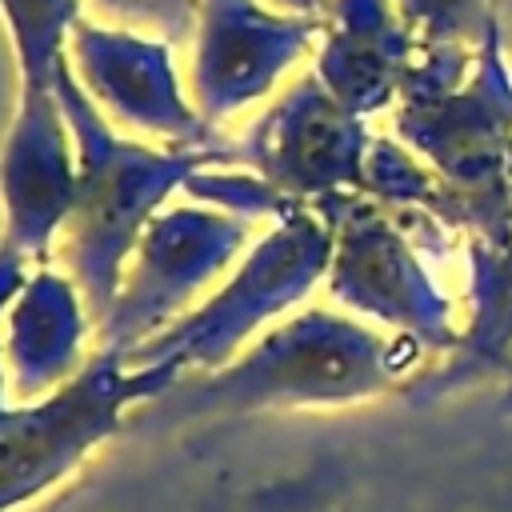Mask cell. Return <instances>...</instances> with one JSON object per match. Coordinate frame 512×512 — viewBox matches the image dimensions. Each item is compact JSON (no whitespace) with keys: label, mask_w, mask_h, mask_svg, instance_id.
Wrapping results in <instances>:
<instances>
[{"label":"cell","mask_w":512,"mask_h":512,"mask_svg":"<svg viewBox=\"0 0 512 512\" xmlns=\"http://www.w3.org/2000/svg\"><path fill=\"white\" fill-rule=\"evenodd\" d=\"M52 92L76 140V200L56 240L52 264L72 276V284L84 292L92 320L100 324L148 220L168 208L176 192H184L192 172L208 164H236V148H156L120 136L80 88L68 56H60L52 72Z\"/></svg>","instance_id":"1"},{"label":"cell","mask_w":512,"mask_h":512,"mask_svg":"<svg viewBox=\"0 0 512 512\" xmlns=\"http://www.w3.org/2000/svg\"><path fill=\"white\" fill-rule=\"evenodd\" d=\"M380 380V344L348 320L304 312L252 340L228 364L176 380L136 416L148 428L228 420L268 408L336 404L372 392Z\"/></svg>","instance_id":"2"},{"label":"cell","mask_w":512,"mask_h":512,"mask_svg":"<svg viewBox=\"0 0 512 512\" xmlns=\"http://www.w3.org/2000/svg\"><path fill=\"white\" fill-rule=\"evenodd\" d=\"M324 260V224L292 204L284 216L272 220L264 236L248 244L232 272L188 316H180L172 328H164L124 360L140 368H164L176 380L220 368L240 356L272 316L292 308L316 284Z\"/></svg>","instance_id":"3"},{"label":"cell","mask_w":512,"mask_h":512,"mask_svg":"<svg viewBox=\"0 0 512 512\" xmlns=\"http://www.w3.org/2000/svg\"><path fill=\"white\" fill-rule=\"evenodd\" d=\"M172 384L176 376L164 368H140L120 352L96 348L64 388L8 404L0 416V512H20L48 496Z\"/></svg>","instance_id":"4"},{"label":"cell","mask_w":512,"mask_h":512,"mask_svg":"<svg viewBox=\"0 0 512 512\" xmlns=\"http://www.w3.org/2000/svg\"><path fill=\"white\" fill-rule=\"evenodd\" d=\"M252 224L216 204H168L140 232L116 296L96 324V348L132 356L188 316L248 252Z\"/></svg>","instance_id":"5"},{"label":"cell","mask_w":512,"mask_h":512,"mask_svg":"<svg viewBox=\"0 0 512 512\" xmlns=\"http://www.w3.org/2000/svg\"><path fill=\"white\" fill-rule=\"evenodd\" d=\"M68 52L80 88L112 124L164 140L168 148L220 144L212 124L180 88L168 40L76 20L68 32Z\"/></svg>","instance_id":"6"},{"label":"cell","mask_w":512,"mask_h":512,"mask_svg":"<svg viewBox=\"0 0 512 512\" xmlns=\"http://www.w3.org/2000/svg\"><path fill=\"white\" fill-rule=\"evenodd\" d=\"M76 200V140L52 84H20V104L0 144L4 244L28 264H48Z\"/></svg>","instance_id":"7"},{"label":"cell","mask_w":512,"mask_h":512,"mask_svg":"<svg viewBox=\"0 0 512 512\" xmlns=\"http://www.w3.org/2000/svg\"><path fill=\"white\" fill-rule=\"evenodd\" d=\"M324 28L320 16H276L256 0H200L192 104L208 124L260 100Z\"/></svg>","instance_id":"8"},{"label":"cell","mask_w":512,"mask_h":512,"mask_svg":"<svg viewBox=\"0 0 512 512\" xmlns=\"http://www.w3.org/2000/svg\"><path fill=\"white\" fill-rule=\"evenodd\" d=\"M360 148L364 132L356 112H348L312 72L256 120V128L236 148V160H244L260 180L296 204L356 180Z\"/></svg>","instance_id":"9"},{"label":"cell","mask_w":512,"mask_h":512,"mask_svg":"<svg viewBox=\"0 0 512 512\" xmlns=\"http://www.w3.org/2000/svg\"><path fill=\"white\" fill-rule=\"evenodd\" d=\"M88 336L96 344V320L72 276L52 260L32 264L0 324L12 404H28L64 388L92 360L84 352Z\"/></svg>","instance_id":"10"},{"label":"cell","mask_w":512,"mask_h":512,"mask_svg":"<svg viewBox=\"0 0 512 512\" xmlns=\"http://www.w3.org/2000/svg\"><path fill=\"white\" fill-rule=\"evenodd\" d=\"M332 16L316 76L348 112H368L384 104L396 84L404 32L392 24L384 0H332Z\"/></svg>","instance_id":"11"},{"label":"cell","mask_w":512,"mask_h":512,"mask_svg":"<svg viewBox=\"0 0 512 512\" xmlns=\"http://www.w3.org/2000/svg\"><path fill=\"white\" fill-rule=\"evenodd\" d=\"M76 12L80 0H0V16L20 64V84H52L64 40L80 20Z\"/></svg>","instance_id":"12"},{"label":"cell","mask_w":512,"mask_h":512,"mask_svg":"<svg viewBox=\"0 0 512 512\" xmlns=\"http://www.w3.org/2000/svg\"><path fill=\"white\" fill-rule=\"evenodd\" d=\"M92 4L108 20H116V28L160 36L168 44L188 40V32L196 28V12H200V0H92Z\"/></svg>","instance_id":"13"},{"label":"cell","mask_w":512,"mask_h":512,"mask_svg":"<svg viewBox=\"0 0 512 512\" xmlns=\"http://www.w3.org/2000/svg\"><path fill=\"white\" fill-rule=\"evenodd\" d=\"M28 260L16 252V248H8L4 240H0V324H4V308L12 304V296H16V288L24 284V276H28ZM8 404H12V396H8V376H4V348H0V416L8 412Z\"/></svg>","instance_id":"14"},{"label":"cell","mask_w":512,"mask_h":512,"mask_svg":"<svg viewBox=\"0 0 512 512\" xmlns=\"http://www.w3.org/2000/svg\"><path fill=\"white\" fill-rule=\"evenodd\" d=\"M400 8H404V16L408 20H416V24H424L428 32H456L460 28V20L468 16V8H472V0H400Z\"/></svg>","instance_id":"15"},{"label":"cell","mask_w":512,"mask_h":512,"mask_svg":"<svg viewBox=\"0 0 512 512\" xmlns=\"http://www.w3.org/2000/svg\"><path fill=\"white\" fill-rule=\"evenodd\" d=\"M272 4H280V8H288V12H296V16H320V20H324V8H328L332 0H272Z\"/></svg>","instance_id":"16"}]
</instances>
